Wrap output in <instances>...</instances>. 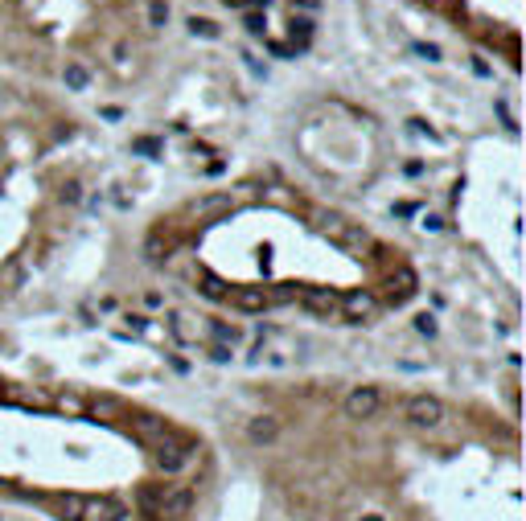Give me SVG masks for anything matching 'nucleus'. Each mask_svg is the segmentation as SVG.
I'll list each match as a JSON object with an SVG mask.
<instances>
[{
  "label": "nucleus",
  "mask_w": 526,
  "mask_h": 521,
  "mask_svg": "<svg viewBox=\"0 0 526 521\" xmlns=\"http://www.w3.org/2000/svg\"><path fill=\"white\" fill-rule=\"evenodd\" d=\"M317 230H321L333 247H342V251H350V255L374 251L370 230H366L362 222H350V217H342V214H317Z\"/></svg>",
  "instance_id": "f257e3e1"
},
{
  "label": "nucleus",
  "mask_w": 526,
  "mask_h": 521,
  "mask_svg": "<svg viewBox=\"0 0 526 521\" xmlns=\"http://www.w3.org/2000/svg\"><path fill=\"white\" fill-rule=\"evenodd\" d=\"M301 308L312 312V316H321V320H333L337 312H342V296L337 292H329V288H301Z\"/></svg>",
  "instance_id": "f03ea898"
},
{
  "label": "nucleus",
  "mask_w": 526,
  "mask_h": 521,
  "mask_svg": "<svg viewBox=\"0 0 526 521\" xmlns=\"http://www.w3.org/2000/svg\"><path fill=\"white\" fill-rule=\"evenodd\" d=\"M407 419L415 427H440L444 406H440V398H432V394H411L407 398Z\"/></svg>",
  "instance_id": "7ed1b4c3"
},
{
  "label": "nucleus",
  "mask_w": 526,
  "mask_h": 521,
  "mask_svg": "<svg viewBox=\"0 0 526 521\" xmlns=\"http://www.w3.org/2000/svg\"><path fill=\"white\" fill-rule=\"evenodd\" d=\"M152 452H157V464H161L165 472H177V468L193 456V447H189V443H177L173 431L165 435V439H157V443H152Z\"/></svg>",
  "instance_id": "20e7f679"
},
{
  "label": "nucleus",
  "mask_w": 526,
  "mask_h": 521,
  "mask_svg": "<svg viewBox=\"0 0 526 521\" xmlns=\"http://www.w3.org/2000/svg\"><path fill=\"white\" fill-rule=\"evenodd\" d=\"M378 406H383V394L374 386H358V390L346 394V415L350 419H370V415H378Z\"/></svg>",
  "instance_id": "39448f33"
},
{
  "label": "nucleus",
  "mask_w": 526,
  "mask_h": 521,
  "mask_svg": "<svg viewBox=\"0 0 526 521\" xmlns=\"http://www.w3.org/2000/svg\"><path fill=\"white\" fill-rule=\"evenodd\" d=\"M83 518L87 521H128V505L120 501V497H95L87 501V509H83Z\"/></svg>",
  "instance_id": "423d86ee"
},
{
  "label": "nucleus",
  "mask_w": 526,
  "mask_h": 521,
  "mask_svg": "<svg viewBox=\"0 0 526 521\" xmlns=\"http://www.w3.org/2000/svg\"><path fill=\"white\" fill-rule=\"evenodd\" d=\"M189 505H193V493H189L185 484H173V488H165V493H161V518H165V521L185 518V513H189Z\"/></svg>",
  "instance_id": "0eeeda50"
},
{
  "label": "nucleus",
  "mask_w": 526,
  "mask_h": 521,
  "mask_svg": "<svg viewBox=\"0 0 526 521\" xmlns=\"http://www.w3.org/2000/svg\"><path fill=\"white\" fill-rule=\"evenodd\" d=\"M226 304L239 308V312H263L267 308V292L263 288H230L226 292Z\"/></svg>",
  "instance_id": "6e6552de"
},
{
  "label": "nucleus",
  "mask_w": 526,
  "mask_h": 521,
  "mask_svg": "<svg viewBox=\"0 0 526 521\" xmlns=\"http://www.w3.org/2000/svg\"><path fill=\"white\" fill-rule=\"evenodd\" d=\"M342 312H346V320H370L374 316V296L370 292H350L346 300H342Z\"/></svg>",
  "instance_id": "1a4fd4ad"
},
{
  "label": "nucleus",
  "mask_w": 526,
  "mask_h": 521,
  "mask_svg": "<svg viewBox=\"0 0 526 521\" xmlns=\"http://www.w3.org/2000/svg\"><path fill=\"white\" fill-rule=\"evenodd\" d=\"M132 427L140 439H148V443H157V439H165V435L173 431L165 419H157V415H132Z\"/></svg>",
  "instance_id": "9d476101"
},
{
  "label": "nucleus",
  "mask_w": 526,
  "mask_h": 521,
  "mask_svg": "<svg viewBox=\"0 0 526 521\" xmlns=\"http://www.w3.org/2000/svg\"><path fill=\"white\" fill-rule=\"evenodd\" d=\"M234 210V197L230 193H210V197H198L193 201V217H214V214H226Z\"/></svg>",
  "instance_id": "9b49d317"
},
{
  "label": "nucleus",
  "mask_w": 526,
  "mask_h": 521,
  "mask_svg": "<svg viewBox=\"0 0 526 521\" xmlns=\"http://www.w3.org/2000/svg\"><path fill=\"white\" fill-rule=\"evenodd\" d=\"M169 333H173L177 345H193L198 341V329H193V316H185V312H169Z\"/></svg>",
  "instance_id": "f8f14e48"
},
{
  "label": "nucleus",
  "mask_w": 526,
  "mask_h": 521,
  "mask_svg": "<svg viewBox=\"0 0 526 521\" xmlns=\"http://www.w3.org/2000/svg\"><path fill=\"white\" fill-rule=\"evenodd\" d=\"M276 435H280V419H271V415H260V419L247 423V439L251 443H276Z\"/></svg>",
  "instance_id": "ddd939ff"
},
{
  "label": "nucleus",
  "mask_w": 526,
  "mask_h": 521,
  "mask_svg": "<svg viewBox=\"0 0 526 521\" xmlns=\"http://www.w3.org/2000/svg\"><path fill=\"white\" fill-rule=\"evenodd\" d=\"M62 83H66V90H87L90 87V70L83 66V62H66Z\"/></svg>",
  "instance_id": "4468645a"
},
{
  "label": "nucleus",
  "mask_w": 526,
  "mask_h": 521,
  "mask_svg": "<svg viewBox=\"0 0 526 521\" xmlns=\"http://www.w3.org/2000/svg\"><path fill=\"white\" fill-rule=\"evenodd\" d=\"M210 333H214V345H226V349H234L243 341V329H239V324H226V320H214Z\"/></svg>",
  "instance_id": "2eb2a0df"
},
{
  "label": "nucleus",
  "mask_w": 526,
  "mask_h": 521,
  "mask_svg": "<svg viewBox=\"0 0 526 521\" xmlns=\"http://www.w3.org/2000/svg\"><path fill=\"white\" fill-rule=\"evenodd\" d=\"M161 493H165V484H157V488H140V509H144V518L148 521H161Z\"/></svg>",
  "instance_id": "dca6fc26"
},
{
  "label": "nucleus",
  "mask_w": 526,
  "mask_h": 521,
  "mask_svg": "<svg viewBox=\"0 0 526 521\" xmlns=\"http://www.w3.org/2000/svg\"><path fill=\"white\" fill-rule=\"evenodd\" d=\"M394 283H399V292H391V300H394V304H403V300L415 292V271H411V267H399V271H394V279H391V288H394Z\"/></svg>",
  "instance_id": "f3484780"
},
{
  "label": "nucleus",
  "mask_w": 526,
  "mask_h": 521,
  "mask_svg": "<svg viewBox=\"0 0 526 521\" xmlns=\"http://www.w3.org/2000/svg\"><path fill=\"white\" fill-rule=\"evenodd\" d=\"M292 42H296V53L308 49V42H312V17H292Z\"/></svg>",
  "instance_id": "a211bd4d"
},
{
  "label": "nucleus",
  "mask_w": 526,
  "mask_h": 521,
  "mask_svg": "<svg viewBox=\"0 0 526 521\" xmlns=\"http://www.w3.org/2000/svg\"><path fill=\"white\" fill-rule=\"evenodd\" d=\"M185 25H189V33H193V38H206V42H214V38L222 33L218 25H214V21H206V17H189Z\"/></svg>",
  "instance_id": "6ab92c4d"
},
{
  "label": "nucleus",
  "mask_w": 526,
  "mask_h": 521,
  "mask_svg": "<svg viewBox=\"0 0 526 521\" xmlns=\"http://www.w3.org/2000/svg\"><path fill=\"white\" fill-rule=\"evenodd\" d=\"M83 509H87V497H79V493L62 497V513H66V521H83Z\"/></svg>",
  "instance_id": "aec40b11"
},
{
  "label": "nucleus",
  "mask_w": 526,
  "mask_h": 521,
  "mask_svg": "<svg viewBox=\"0 0 526 521\" xmlns=\"http://www.w3.org/2000/svg\"><path fill=\"white\" fill-rule=\"evenodd\" d=\"M226 292H230V288L222 283L218 275H210V271L202 275V296H210V300H226Z\"/></svg>",
  "instance_id": "412c9836"
},
{
  "label": "nucleus",
  "mask_w": 526,
  "mask_h": 521,
  "mask_svg": "<svg viewBox=\"0 0 526 521\" xmlns=\"http://www.w3.org/2000/svg\"><path fill=\"white\" fill-rule=\"evenodd\" d=\"M267 292V304H288V300H296V288L292 283H276V288H263Z\"/></svg>",
  "instance_id": "4be33fe9"
},
{
  "label": "nucleus",
  "mask_w": 526,
  "mask_h": 521,
  "mask_svg": "<svg viewBox=\"0 0 526 521\" xmlns=\"http://www.w3.org/2000/svg\"><path fill=\"white\" fill-rule=\"evenodd\" d=\"M165 21H169V4H165V0H152V4H148V25L161 29Z\"/></svg>",
  "instance_id": "5701e85b"
},
{
  "label": "nucleus",
  "mask_w": 526,
  "mask_h": 521,
  "mask_svg": "<svg viewBox=\"0 0 526 521\" xmlns=\"http://www.w3.org/2000/svg\"><path fill=\"white\" fill-rule=\"evenodd\" d=\"M132 152H144V156H161V140H152V135H140V140H132Z\"/></svg>",
  "instance_id": "b1692460"
},
{
  "label": "nucleus",
  "mask_w": 526,
  "mask_h": 521,
  "mask_svg": "<svg viewBox=\"0 0 526 521\" xmlns=\"http://www.w3.org/2000/svg\"><path fill=\"white\" fill-rule=\"evenodd\" d=\"M411 53H420L424 62H440V45H428V42H415L411 45Z\"/></svg>",
  "instance_id": "393cba45"
},
{
  "label": "nucleus",
  "mask_w": 526,
  "mask_h": 521,
  "mask_svg": "<svg viewBox=\"0 0 526 521\" xmlns=\"http://www.w3.org/2000/svg\"><path fill=\"white\" fill-rule=\"evenodd\" d=\"M415 333H424V337H436V316H415Z\"/></svg>",
  "instance_id": "a878e982"
},
{
  "label": "nucleus",
  "mask_w": 526,
  "mask_h": 521,
  "mask_svg": "<svg viewBox=\"0 0 526 521\" xmlns=\"http://www.w3.org/2000/svg\"><path fill=\"white\" fill-rule=\"evenodd\" d=\"M79 197H83V185H79V181H66V189H62V201H66V206H74Z\"/></svg>",
  "instance_id": "bb28decb"
},
{
  "label": "nucleus",
  "mask_w": 526,
  "mask_h": 521,
  "mask_svg": "<svg viewBox=\"0 0 526 521\" xmlns=\"http://www.w3.org/2000/svg\"><path fill=\"white\" fill-rule=\"evenodd\" d=\"M247 33H251V38H263V17L260 13H247Z\"/></svg>",
  "instance_id": "cd10ccee"
},
{
  "label": "nucleus",
  "mask_w": 526,
  "mask_h": 521,
  "mask_svg": "<svg viewBox=\"0 0 526 521\" xmlns=\"http://www.w3.org/2000/svg\"><path fill=\"white\" fill-rule=\"evenodd\" d=\"M58 406H62V411H74V415L83 411V402H79L74 394H62V398H58Z\"/></svg>",
  "instance_id": "c85d7f7f"
},
{
  "label": "nucleus",
  "mask_w": 526,
  "mask_h": 521,
  "mask_svg": "<svg viewBox=\"0 0 526 521\" xmlns=\"http://www.w3.org/2000/svg\"><path fill=\"white\" fill-rule=\"evenodd\" d=\"M234 357V349H226V345H210V361H230Z\"/></svg>",
  "instance_id": "c756f323"
},
{
  "label": "nucleus",
  "mask_w": 526,
  "mask_h": 521,
  "mask_svg": "<svg viewBox=\"0 0 526 521\" xmlns=\"http://www.w3.org/2000/svg\"><path fill=\"white\" fill-rule=\"evenodd\" d=\"M267 49H271L276 58H296V49H288V45H280V42H267Z\"/></svg>",
  "instance_id": "7c9ffc66"
},
{
  "label": "nucleus",
  "mask_w": 526,
  "mask_h": 521,
  "mask_svg": "<svg viewBox=\"0 0 526 521\" xmlns=\"http://www.w3.org/2000/svg\"><path fill=\"white\" fill-rule=\"evenodd\" d=\"M296 8H301V13H317L321 0H292V13H296Z\"/></svg>",
  "instance_id": "2f4dec72"
},
{
  "label": "nucleus",
  "mask_w": 526,
  "mask_h": 521,
  "mask_svg": "<svg viewBox=\"0 0 526 521\" xmlns=\"http://www.w3.org/2000/svg\"><path fill=\"white\" fill-rule=\"evenodd\" d=\"M271 0H239V8H267Z\"/></svg>",
  "instance_id": "473e14b6"
},
{
  "label": "nucleus",
  "mask_w": 526,
  "mask_h": 521,
  "mask_svg": "<svg viewBox=\"0 0 526 521\" xmlns=\"http://www.w3.org/2000/svg\"><path fill=\"white\" fill-rule=\"evenodd\" d=\"M144 304H148V308H161L165 300H161V292H148V296H144Z\"/></svg>",
  "instance_id": "72a5a7b5"
},
{
  "label": "nucleus",
  "mask_w": 526,
  "mask_h": 521,
  "mask_svg": "<svg viewBox=\"0 0 526 521\" xmlns=\"http://www.w3.org/2000/svg\"><path fill=\"white\" fill-rule=\"evenodd\" d=\"M358 521H387L383 513H366V518H358Z\"/></svg>",
  "instance_id": "f704fd0d"
}]
</instances>
